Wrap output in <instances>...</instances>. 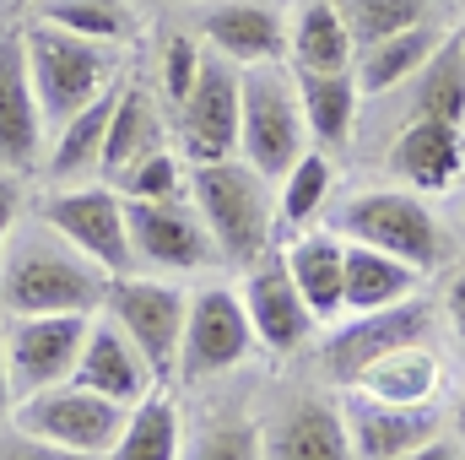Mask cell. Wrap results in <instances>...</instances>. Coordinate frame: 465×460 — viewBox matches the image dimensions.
Segmentation results:
<instances>
[{
  "instance_id": "1",
  "label": "cell",
  "mask_w": 465,
  "mask_h": 460,
  "mask_svg": "<svg viewBox=\"0 0 465 460\" xmlns=\"http://www.w3.org/2000/svg\"><path fill=\"white\" fill-rule=\"evenodd\" d=\"M109 271L27 212L0 249V315H98Z\"/></svg>"
},
{
  "instance_id": "2",
  "label": "cell",
  "mask_w": 465,
  "mask_h": 460,
  "mask_svg": "<svg viewBox=\"0 0 465 460\" xmlns=\"http://www.w3.org/2000/svg\"><path fill=\"white\" fill-rule=\"evenodd\" d=\"M190 206L201 212L206 233L223 249V265L249 271L254 260L271 255L276 238V185L249 168L243 157L223 163H195L190 168Z\"/></svg>"
},
{
  "instance_id": "3",
  "label": "cell",
  "mask_w": 465,
  "mask_h": 460,
  "mask_svg": "<svg viewBox=\"0 0 465 460\" xmlns=\"http://www.w3.org/2000/svg\"><path fill=\"white\" fill-rule=\"evenodd\" d=\"M22 49H27L33 93H38L44 119H49V135L124 76V49L82 38V33H65V27H49V22H27Z\"/></svg>"
},
{
  "instance_id": "4",
  "label": "cell",
  "mask_w": 465,
  "mask_h": 460,
  "mask_svg": "<svg viewBox=\"0 0 465 460\" xmlns=\"http://www.w3.org/2000/svg\"><path fill=\"white\" fill-rule=\"evenodd\" d=\"M325 217H331L325 228H336L341 238L373 244V249H384V255H401V260H411L417 271H439V265L450 260V233H444V223H439L433 206H428L417 190H406V185L357 190V195H347L336 212H325Z\"/></svg>"
},
{
  "instance_id": "5",
  "label": "cell",
  "mask_w": 465,
  "mask_h": 460,
  "mask_svg": "<svg viewBox=\"0 0 465 460\" xmlns=\"http://www.w3.org/2000/svg\"><path fill=\"white\" fill-rule=\"evenodd\" d=\"M238 87H243L238 157L276 185L309 152V119L298 104V82L282 60V65H238Z\"/></svg>"
},
{
  "instance_id": "6",
  "label": "cell",
  "mask_w": 465,
  "mask_h": 460,
  "mask_svg": "<svg viewBox=\"0 0 465 460\" xmlns=\"http://www.w3.org/2000/svg\"><path fill=\"white\" fill-rule=\"evenodd\" d=\"M433 325H439V315H433V304H428L422 293L406 298V304H390V309L351 315L347 325H336V331L325 336L320 368H325V379H331L336 390H351L379 357H390V352H401V346L433 342Z\"/></svg>"
},
{
  "instance_id": "7",
  "label": "cell",
  "mask_w": 465,
  "mask_h": 460,
  "mask_svg": "<svg viewBox=\"0 0 465 460\" xmlns=\"http://www.w3.org/2000/svg\"><path fill=\"white\" fill-rule=\"evenodd\" d=\"M104 315L114 320L130 342L146 352V363L157 368V379L179 374V346H184V315H190V293H179L163 276L146 271H124L109 276L104 293Z\"/></svg>"
},
{
  "instance_id": "8",
  "label": "cell",
  "mask_w": 465,
  "mask_h": 460,
  "mask_svg": "<svg viewBox=\"0 0 465 460\" xmlns=\"http://www.w3.org/2000/svg\"><path fill=\"white\" fill-rule=\"evenodd\" d=\"M38 217L60 228L87 260H98L109 276L135 271L130 255V223H124V195L109 179H82V185H54L38 201Z\"/></svg>"
},
{
  "instance_id": "9",
  "label": "cell",
  "mask_w": 465,
  "mask_h": 460,
  "mask_svg": "<svg viewBox=\"0 0 465 460\" xmlns=\"http://www.w3.org/2000/svg\"><path fill=\"white\" fill-rule=\"evenodd\" d=\"M124 223H130V255L135 271H163V276H184V271H217L223 249L206 233L201 212L184 201H124Z\"/></svg>"
},
{
  "instance_id": "10",
  "label": "cell",
  "mask_w": 465,
  "mask_h": 460,
  "mask_svg": "<svg viewBox=\"0 0 465 460\" xmlns=\"http://www.w3.org/2000/svg\"><path fill=\"white\" fill-rule=\"evenodd\" d=\"M124 412L109 395L76 385V379H60L27 401H16V428L22 434H38L49 445H65V450H82V455H109L124 428Z\"/></svg>"
},
{
  "instance_id": "11",
  "label": "cell",
  "mask_w": 465,
  "mask_h": 460,
  "mask_svg": "<svg viewBox=\"0 0 465 460\" xmlns=\"http://www.w3.org/2000/svg\"><path fill=\"white\" fill-rule=\"evenodd\" d=\"M254 325H249V309H243V293L228 282H206L195 298H190V315H184V346H179V379L184 385H201V379H217L238 363H249L254 352Z\"/></svg>"
},
{
  "instance_id": "12",
  "label": "cell",
  "mask_w": 465,
  "mask_h": 460,
  "mask_svg": "<svg viewBox=\"0 0 465 460\" xmlns=\"http://www.w3.org/2000/svg\"><path fill=\"white\" fill-rule=\"evenodd\" d=\"M238 115H243L238 65L206 49L190 98L173 109V146H179V157H184L190 168H195V163L238 157Z\"/></svg>"
},
{
  "instance_id": "13",
  "label": "cell",
  "mask_w": 465,
  "mask_h": 460,
  "mask_svg": "<svg viewBox=\"0 0 465 460\" xmlns=\"http://www.w3.org/2000/svg\"><path fill=\"white\" fill-rule=\"evenodd\" d=\"M93 315H5L0 336H5V374H11V395L27 401L60 379L76 374V357L87 342Z\"/></svg>"
},
{
  "instance_id": "14",
  "label": "cell",
  "mask_w": 465,
  "mask_h": 460,
  "mask_svg": "<svg viewBox=\"0 0 465 460\" xmlns=\"http://www.w3.org/2000/svg\"><path fill=\"white\" fill-rule=\"evenodd\" d=\"M260 460H357L341 401L320 390H292L260 417Z\"/></svg>"
},
{
  "instance_id": "15",
  "label": "cell",
  "mask_w": 465,
  "mask_h": 460,
  "mask_svg": "<svg viewBox=\"0 0 465 460\" xmlns=\"http://www.w3.org/2000/svg\"><path fill=\"white\" fill-rule=\"evenodd\" d=\"M243 309H249V325H254V342L265 346L271 357H292V352H303L309 336H314V309L303 304V293H298V282L287 276V260L271 249L265 260H254L249 271H243Z\"/></svg>"
},
{
  "instance_id": "16",
  "label": "cell",
  "mask_w": 465,
  "mask_h": 460,
  "mask_svg": "<svg viewBox=\"0 0 465 460\" xmlns=\"http://www.w3.org/2000/svg\"><path fill=\"white\" fill-rule=\"evenodd\" d=\"M44 152H49V119L33 93L22 27H11V33H0V168L33 174V168H44Z\"/></svg>"
},
{
  "instance_id": "17",
  "label": "cell",
  "mask_w": 465,
  "mask_h": 460,
  "mask_svg": "<svg viewBox=\"0 0 465 460\" xmlns=\"http://www.w3.org/2000/svg\"><path fill=\"white\" fill-rule=\"evenodd\" d=\"M195 33L212 55L232 65H282L287 60V11L265 0H206L195 11Z\"/></svg>"
},
{
  "instance_id": "18",
  "label": "cell",
  "mask_w": 465,
  "mask_h": 460,
  "mask_svg": "<svg viewBox=\"0 0 465 460\" xmlns=\"http://www.w3.org/2000/svg\"><path fill=\"white\" fill-rule=\"evenodd\" d=\"M384 174L417 195H439L465 174V125L455 119H417L390 130L384 141Z\"/></svg>"
},
{
  "instance_id": "19",
  "label": "cell",
  "mask_w": 465,
  "mask_h": 460,
  "mask_svg": "<svg viewBox=\"0 0 465 460\" xmlns=\"http://www.w3.org/2000/svg\"><path fill=\"white\" fill-rule=\"evenodd\" d=\"M341 417L357 460H401L406 450L428 445L439 428V401L433 406H395L368 390H341Z\"/></svg>"
},
{
  "instance_id": "20",
  "label": "cell",
  "mask_w": 465,
  "mask_h": 460,
  "mask_svg": "<svg viewBox=\"0 0 465 460\" xmlns=\"http://www.w3.org/2000/svg\"><path fill=\"white\" fill-rule=\"evenodd\" d=\"M71 379L98 390V395H109V401H119V406H135V401H146L157 390V368L146 363V352L130 342L104 309L87 325V342H82V357H76Z\"/></svg>"
},
{
  "instance_id": "21",
  "label": "cell",
  "mask_w": 465,
  "mask_h": 460,
  "mask_svg": "<svg viewBox=\"0 0 465 460\" xmlns=\"http://www.w3.org/2000/svg\"><path fill=\"white\" fill-rule=\"evenodd\" d=\"M282 260H287V276L298 282V293H303V304L314 309L320 325L347 315V238L341 233L314 223L282 249Z\"/></svg>"
},
{
  "instance_id": "22",
  "label": "cell",
  "mask_w": 465,
  "mask_h": 460,
  "mask_svg": "<svg viewBox=\"0 0 465 460\" xmlns=\"http://www.w3.org/2000/svg\"><path fill=\"white\" fill-rule=\"evenodd\" d=\"M384 98H395V125L390 130L417 125V119H455V125H465V44L444 38L439 55L411 82H401Z\"/></svg>"
},
{
  "instance_id": "23",
  "label": "cell",
  "mask_w": 465,
  "mask_h": 460,
  "mask_svg": "<svg viewBox=\"0 0 465 460\" xmlns=\"http://www.w3.org/2000/svg\"><path fill=\"white\" fill-rule=\"evenodd\" d=\"M119 82H124V76H119ZM119 82L49 135V152H44V179H49V185L104 179V141H109V119H114V104H119Z\"/></svg>"
},
{
  "instance_id": "24",
  "label": "cell",
  "mask_w": 465,
  "mask_h": 460,
  "mask_svg": "<svg viewBox=\"0 0 465 460\" xmlns=\"http://www.w3.org/2000/svg\"><path fill=\"white\" fill-rule=\"evenodd\" d=\"M450 33H444V22L433 16V22H417V27H406V33H395V38H379V44H368V49H357V60H351V76H357V93H362V104L368 98H384V93H395L401 82H411L433 55H439V44H444Z\"/></svg>"
},
{
  "instance_id": "25",
  "label": "cell",
  "mask_w": 465,
  "mask_h": 460,
  "mask_svg": "<svg viewBox=\"0 0 465 460\" xmlns=\"http://www.w3.org/2000/svg\"><path fill=\"white\" fill-rule=\"evenodd\" d=\"M168 119H163V98L146 93L141 76H124L119 82V104L109 119V141H104V179H114L119 168H130L135 157L157 152V146H173L168 141Z\"/></svg>"
},
{
  "instance_id": "26",
  "label": "cell",
  "mask_w": 465,
  "mask_h": 460,
  "mask_svg": "<svg viewBox=\"0 0 465 460\" xmlns=\"http://www.w3.org/2000/svg\"><path fill=\"white\" fill-rule=\"evenodd\" d=\"M422 282H428V271H417L411 260L384 255V249H373V244H351L347 238V309L351 315L406 304V298L422 293Z\"/></svg>"
},
{
  "instance_id": "27",
  "label": "cell",
  "mask_w": 465,
  "mask_h": 460,
  "mask_svg": "<svg viewBox=\"0 0 465 460\" xmlns=\"http://www.w3.org/2000/svg\"><path fill=\"white\" fill-rule=\"evenodd\" d=\"M357 49L336 0H298L287 16V65L292 71H351Z\"/></svg>"
},
{
  "instance_id": "28",
  "label": "cell",
  "mask_w": 465,
  "mask_h": 460,
  "mask_svg": "<svg viewBox=\"0 0 465 460\" xmlns=\"http://www.w3.org/2000/svg\"><path fill=\"white\" fill-rule=\"evenodd\" d=\"M298 82V104H303V119H309V141L320 146H347L357 135V76L351 71H292Z\"/></svg>"
},
{
  "instance_id": "29",
  "label": "cell",
  "mask_w": 465,
  "mask_h": 460,
  "mask_svg": "<svg viewBox=\"0 0 465 460\" xmlns=\"http://www.w3.org/2000/svg\"><path fill=\"white\" fill-rule=\"evenodd\" d=\"M22 11H27V22H49V27L82 33V38L114 44V49H130L141 33L135 0H22Z\"/></svg>"
},
{
  "instance_id": "30",
  "label": "cell",
  "mask_w": 465,
  "mask_h": 460,
  "mask_svg": "<svg viewBox=\"0 0 465 460\" xmlns=\"http://www.w3.org/2000/svg\"><path fill=\"white\" fill-rule=\"evenodd\" d=\"M439 385H444V368L433 357V346H401L390 357H379L351 390H368L379 401H395V406H433L439 401Z\"/></svg>"
},
{
  "instance_id": "31",
  "label": "cell",
  "mask_w": 465,
  "mask_h": 460,
  "mask_svg": "<svg viewBox=\"0 0 465 460\" xmlns=\"http://www.w3.org/2000/svg\"><path fill=\"white\" fill-rule=\"evenodd\" d=\"M179 455H184V417L163 390H152L146 401H135L124 412V428H119L114 450L104 460H179Z\"/></svg>"
},
{
  "instance_id": "32",
  "label": "cell",
  "mask_w": 465,
  "mask_h": 460,
  "mask_svg": "<svg viewBox=\"0 0 465 460\" xmlns=\"http://www.w3.org/2000/svg\"><path fill=\"white\" fill-rule=\"evenodd\" d=\"M331 190H336V168H331L325 146H320V152H303V157L276 179V228L303 233V228H314V223H325Z\"/></svg>"
},
{
  "instance_id": "33",
  "label": "cell",
  "mask_w": 465,
  "mask_h": 460,
  "mask_svg": "<svg viewBox=\"0 0 465 460\" xmlns=\"http://www.w3.org/2000/svg\"><path fill=\"white\" fill-rule=\"evenodd\" d=\"M336 11L351 33V49H368V44L395 38L417 22H433L439 0H336Z\"/></svg>"
},
{
  "instance_id": "34",
  "label": "cell",
  "mask_w": 465,
  "mask_h": 460,
  "mask_svg": "<svg viewBox=\"0 0 465 460\" xmlns=\"http://www.w3.org/2000/svg\"><path fill=\"white\" fill-rule=\"evenodd\" d=\"M109 185L124 201H184L190 195V163L179 157V146H157V152L135 157L130 168H119Z\"/></svg>"
},
{
  "instance_id": "35",
  "label": "cell",
  "mask_w": 465,
  "mask_h": 460,
  "mask_svg": "<svg viewBox=\"0 0 465 460\" xmlns=\"http://www.w3.org/2000/svg\"><path fill=\"white\" fill-rule=\"evenodd\" d=\"M201 60H206L201 33H168L163 38V55H157V98H163L168 115L190 98V87L201 76Z\"/></svg>"
},
{
  "instance_id": "36",
  "label": "cell",
  "mask_w": 465,
  "mask_h": 460,
  "mask_svg": "<svg viewBox=\"0 0 465 460\" xmlns=\"http://www.w3.org/2000/svg\"><path fill=\"white\" fill-rule=\"evenodd\" d=\"M179 460H260V423H249V417H212L190 439V455H179Z\"/></svg>"
},
{
  "instance_id": "37",
  "label": "cell",
  "mask_w": 465,
  "mask_h": 460,
  "mask_svg": "<svg viewBox=\"0 0 465 460\" xmlns=\"http://www.w3.org/2000/svg\"><path fill=\"white\" fill-rule=\"evenodd\" d=\"M0 460H104V455H82V450L49 445V439H38V434H22V428H0Z\"/></svg>"
},
{
  "instance_id": "38",
  "label": "cell",
  "mask_w": 465,
  "mask_h": 460,
  "mask_svg": "<svg viewBox=\"0 0 465 460\" xmlns=\"http://www.w3.org/2000/svg\"><path fill=\"white\" fill-rule=\"evenodd\" d=\"M22 217H27V174L0 168V249H5V238Z\"/></svg>"
},
{
  "instance_id": "39",
  "label": "cell",
  "mask_w": 465,
  "mask_h": 460,
  "mask_svg": "<svg viewBox=\"0 0 465 460\" xmlns=\"http://www.w3.org/2000/svg\"><path fill=\"white\" fill-rule=\"evenodd\" d=\"M444 320H450V331H455V342L465 352V265L450 276V287H444Z\"/></svg>"
},
{
  "instance_id": "40",
  "label": "cell",
  "mask_w": 465,
  "mask_h": 460,
  "mask_svg": "<svg viewBox=\"0 0 465 460\" xmlns=\"http://www.w3.org/2000/svg\"><path fill=\"white\" fill-rule=\"evenodd\" d=\"M401 460H465V445H460V439H450V434H433L428 445L406 450Z\"/></svg>"
},
{
  "instance_id": "41",
  "label": "cell",
  "mask_w": 465,
  "mask_h": 460,
  "mask_svg": "<svg viewBox=\"0 0 465 460\" xmlns=\"http://www.w3.org/2000/svg\"><path fill=\"white\" fill-rule=\"evenodd\" d=\"M16 406V395H11V374H5V336H0V428H5V412Z\"/></svg>"
},
{
  "instance_id": "42",
  "label": "cell",
  "mask_w": 465,
  "mask_h": 460,
  "mask_svg": "<svg viewBox=\"0 0 465 460\" xmlns=\"http://www.w3.org/2000/svg\"><path fill=\"white\" fill-rule=\"evenodd\" d=\"M141 5H157V11H173V5H206V0H141Z\"/></svg>"
},
{
  "instance_id": "43",
  "label": "cell",
  "mask_w": 465,
  "mask_h": 460,
  "mask_svg": "<svg viewBox=\"0 0 465 460\" xmlns=\"http://www.w3.org/2000/svg\"><path fill=\"white\" fill-rule=\"evenodd\" d=\"M455 434H460V445H465V395H460V406H455Z\"/></svg>"
},
{
  "instance_id": "44",
  "label": "cell",
  "mask_w": 465,
  "mask_h": 460,
  "mask_svg": "<svg viewBox=\"0 0 465 460\" xmlns=\"http://www.w3.org/2000/svg\"><path fill=\"white\" fill-rule=\"evenodd\" d=\"M450 5H465V0H450Z\"/></svg>"
},
{
  "instance_id": "45",
  "label": "cell",
  "mask_w": 465,
  "mask_h": 460,
  "mask_svg": "<svg viewBox=\"0 0 465 460\" xmlns=\"http://www.w3.org/2000/svg\"><path fill=\"white\" fill-rule=\"evenodd\" d=\"M460 44H465V27H460Z\"/></svg>"
}]
</instances>
